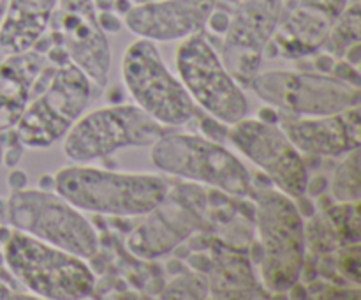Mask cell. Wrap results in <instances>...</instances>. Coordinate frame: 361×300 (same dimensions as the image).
Instances as JSON below:
<instances>
[{
	"mask_svg": "<svg viewBox=\"0 0 361 300\" xmlns=\"http://www.w3.org/2000/svg\"><path fill=\"white\" fill-rule=\"evenodd\" d=\"M4 9H6V2H4V0H0V20H2V16H4Z\"/></svg>",
	"mask_w": 361,
	"mask_h": 300,
	"instance_id": "30",
	"label": "cell"
},
{
	"mask_svg": "<svg viewBox=\"0 0 361 300\" xmlns=\"http://www.w3.org/2000/svg\"><path fill=\"white\" fill-rule=\"evenodd\" d=\"M300 152L314 157H342L360 147V106L319 116H296L279 124Z\"/></svg>",
	"mask_w": 361,
	"mask_h": 300,
	"instance_id": "16",
	"label": "cell"
},
{
	"mask_svg": "<svg viewBox=\"0 0 361 300\" xmlns=\"http://www.w3.org/2000/svg\"><path fill=\"white\" fill-rule=\"evenodd\" d=\"M6 205V221L13 229L69 251L83 260H92L99 253L101 240L94 224L55 189L23 187L11 191Z\"/></svg>",
	"mask_w": 361,
	"mask_h": 300,
	"instance_id": "6",
	"label": "cell"
},
{
	"mask_svg": "<svg viewBox=\"0 0 361 300\" xmlns=\"http://www.w3.org/2000/svg\"><path fill=\"white\" fill-rule=\"evenodd\" d=\"M90 95V78L71 60L46 62L35 78L27 108L14 126L20 143L46 148L59 141L83 115Z\"/></svg>",
	"mask_w": 361,
	"mask_h": 300,
	"instance_id": "2",
	"label": "cell"
},
{
	"mask_svg": "<svg viewBox=\"0 0 361 300\" xmlns=\"http://www.w3.org/2000/svg\"><path fill=\"white\" fill-rule=\"evenodd\" d=\"M6 214H7L6 200H2V198H0V221H6Z\"/></svg>",
	"mask_w": 361,
	"mask_h": 300,
	"instance_id": "29",
	"label": "cell"
},
{
	"mask_svg": "<svg viewBox=\"0 0 361 300\" xmlns=\"http://www.w3.org/2000/svg\"><path fill=\"white\" fill-rule=\"evenodd\" d=\"M208 284L203 281V277L197 275H182L176 281H173L168 288L164 289L162 296L164 299H201L208 295Z\"/></svg>",
	"mask_w": 361,
	"mask_h": 300,
	"instance_id": "23",
	"label": "cell"
},
{
	"mask_svg": "<svg viewBox=\"0 0 361 300\" xmlns=\"http://www.w3.org/2000/svg\"><path fill=\"white\" fill-rule=\"evenodd\" d=\"M122 78L134 102L162 126H185L200 116L197 104L168 69L154 41L140 37L127 46Z\"/></svg>",
	"mask_w": 361,
	"mask_h": 300,
	"instance_id": "8",
	"label": "cell"
},
{
	"mask_svg": "<svg viewBox=\"0 0 361 300\" xmlns=\"http://www.w3.org/2000/svg\"><path fill=\"white\" fill-rule=\"evenodd\" d=\"M257 119L264 120V122H279V113L277 109L271 106V108H263L259 113H257Z\"/></svg>",
	"mask_w": 361,
	"mask_h": 300,
	"instance_id": "27",
	"label": "cell"
},
{
	"mask_svg": "<svg viewBox=\"0 0 361 300\" xmlns=\"http://www.w3.org/2000/svg\"><path fill=\"white\" fill-rule=\"evenodd\" d=\"M180 81L210 116L233 126L249 113L243 87L229 74L204 30L182 39L175 55Z\"/></svg>",
	"mask_w": 361,
	"mask_h": 300,
	"instance_id": "9",
	"label": "cell"
},
{
	"mask_svg": "<svg viewBox=\"0 0 361 300\" xmlns=\"http://www.w3.org/2000/svg\"><path fill=\"white\" fill-rule=\"evenodd\" d=\"M217 0H145L123 14V25L154 42L182 41L204 30Z\"/></svg>",
	"mask_w": 361,
	"mask_h": 300,
	"instance_id": "15",
	"label": "cell"
},
{
	"mask_svg": "<svg viewBox=\"0 0 361 300\" xmlns=\"http://www.w3.org/2000/svg\"><path fill=\"white\" fill-rule=\"evenodd\" d=\"M97 20L106 34H116V32H120V28H122V20H120V18L116 16V13H113L111 9L97 13Z\"/></svg>",
	"mask_w": 361,
	"mask_h": 300,
	"instance_id": "25",
	"label": "cell"
},
{
	"mask_svg": "<svg viewBox=\"0 0 361 300\" xmlns=\"http://www.w3.org/2000/svg\"><path fill=\"white\" fill-rule=\"evenodd\" d=\"M46 62L44 53L35 49L11 53L0 62V133L14 129L21 119L35 78Z\"/></svg>",
	"mask_w": 361,
	"mask_h": 300,
	"instance_id": "17",
	"label": "cell"
},
{
	"mask_svg": "<svg viewBox=\"0 0 361 300\" xmlns=\"http://www.w3.org/2000/svg\"><path fill=\"white\" fill-rule=\"evenodd\" d=\"M180 201L175 194L169 193L159 207L150 212L147 221L134 229L127 239V247L140 258H157L169 253L201 229L203 214L207 207V196L201 187L182 186L180 187Z\"/></svg>",
	"mask_w": 361,
	"mask_h": 300,
	"instance_id": "14",
	"label": "cell"
},
{
	"mask_svg": "<svg viewBox=\"0 0 361 300\" xmlns=\"http://www.w3.org/2000/svg\"><path fill=\"white\" fill-rule=\"evenodd\" d=\"M360 201L355 203H337L328 208V221L344 244L360 242Z\"/></svg>",
	"mask_w": 361,
	"mask_h": 300,
	"instance_id": "22",
	"label": "cell"
},
{
	"mask_svg": "<svg viewBox=\"0 0 361 300\" xmlns=\"http://www.w3.org/2000/svg\"><path fill=\"white\" fill-rule=\"evenodd\" d=\"M226 136L249 161L263 169L279 191L291 198L305 196L309 184L305 159L279 124L243 116L228 127Z\"/></svg>",
	"mask_w": 361,
	"mask_h": 300,
	"instance_id": "11",
	"label": "cell"
},
{
	"mask_svg": "<svg viewBox=\"0 0 361 300\" xmlns=\"http://www.w3.org/2000/svg\"><path fill=\"white\" fill-rule=\"evenodd\" d=\"M254 200L261 279L268 292L288 293L305 268V221L295 198L282 191L257 189Z\"/></svg>",
	"mask_w": 361,
	"mask_h": 300,
	"instance_id": "3",
	"label": "cell"
},
{
	"mask_svg": "<svg viewBox=\"0 0 361 300\" xmlns=\"http://www.w3.org/2000/svg\"><path fill=\"white\" fill-rule=\"evenodd\" d=\"M13 289L9 288V286H6V284H2V282H0V299H11V296H13Z\"/></svg>",
	"mask_w": 361,
	"mask_h": 300,
	"instance_id": "28",
	"label": "cell"
},
{
	"mask_svg": "<svg viewBox=\"0 0 361 300\" xmlns=\"http://www.w3.org/2000/svg\"><path fill=\"white\" fill-rule=\"evenodd\" d=\"M7 186L11 187V191H18L27 187V173L21 172V169H13L7 176Z\"/></svg>",
	"mask_w": 361,
	"mask_h": 300,
	"instance_id": "26",
	"label": "cell"
},
{
	"mask_svg": "<svg viewBox=\"0 0 361 300\" xmlns=\"http://www.w3.org/2000/svg\"><path fill=\"white\" fill-rule=\"evenodd\" d=\"M162 173L208 186L235 198H254L257 187L252 173L221 141L192 133L166 131L150 152Z\"/></svg>",
	"mask_w": 361,
	"mask_h": 300,
	"instance_id": "4",
	"label": "cell"
},
{
	"mask_svg": "<svg viewBox=\"0 0 361 300\" xmlns=\"http://www.w3.org/2000/svg\"><path fill=\"white\" fill-rule=\"evenodd\" d=\"M166 126L137 104H109L80 116L66 133L63 154L73 162H92L120 148L152 147Z\"/></svg>",
	"mask_w": 361,
	"mask_h": 300,
	"instance_id": "7",
	"label": "cell"
},
{
	"mask_svg": "<svg viewBox=\"0 0 361 300\" xmlns=\"http://www.w3.org/2000/svg\"><path fill=\"white\" fill-rule=\"evenodd\" d=\"M59 0H7L0 20V49L6 55L30 49L44 32Z\"/></svg>",
	"mask_w": 361,
	"mask_h": 300,
	"instance_id": "18",
	"label": "cell"
},
{
	"mask_svg": "<svg viewBox=\"0 0 361 300\" xmlns=\"http://www.w3.org/2000/svg\"><path fill=\"white\" fill-rule=\"evenodd\" d=\"M48 28L51 44L60 46L92 83L106 87L111 48L108 35L99 25L94 0H59Z\"/></svg>",
	"mask_w": 361,
	"mask_h": 300,
	"instance_id": "13",
	"label": "cell"
},
{
	"mask_svg": "<svg viewBox=\"0 0 361 300\" xmlns=\"http://www.w3.org/2000/svg\"><path fill=\"white\" fill-rule=\"evenodd\" d=\"M257 97L286 115L319 116L360 106L361 90L330 73L264 71L249 85Z\"/></svg>",
	"mask_w": 361,
	"mask_h": 300,
	"instance_id": "10",
	"label": "cell"
},
{
	"mask_svg": "<svg viewBox=\"0 0 361 300\" xmlns=\"http://www.w3.org/2000/svg\"><path fill=\"white\" fill-rule=\"evenodd\" d=\"M360 0H353V4L349 2L341 16L331 25L330 34L323 44L328 55L334 59H344V55L353 46L360 44Z\"/></svg>",
	"mask_w": 361,
	"mask_h": 300,
	"instance_id": "20",
	"label": "cell"
},
{
	"mask_svg": "<svg viewBox=\"0 0 361 300\" xmlns=\"http://www.w3.org/2000/svg\"><path fill=\"white\" fill-rule=\"evenodd\" d=\"M53 189L81 212L140 217L166 200L169 184L155 173L113 172L76 162L53 175Z\"/></svg>",
	"mask_w": 361,
	"mask_h": 300,
	"instance_id": "1",
	"label": "cell"
},
{
	"mask_svg": "<svg viewBox=\"0 0 361 300\" xmlns=\"http://www.w3.org/2000/svg\"><path fill=\"white\" fill-rule=\"evenodd\" d=\"M4 263L32 295L48 300H81L94 295L95 274L87 260L13 229Z\"/></svg>",
	"mask_w": 361,
	"mask_h": 300,
	"instance_id": "5",
	"label": "cell"
},
{
	"mask_svg": "<svg viewBox=\"0 0 361 300\" xmlns=\"http://www.w3.org/2000/svg\"><path fill=\"white\" fill-rule=\"evenodd\" d=\"M341 164L335 168L331 180V198L337 203H355L361 196L360 147L342 155Z\"/></svg>",
	"mask_w": 361,
	"mask_h": 300,
	"instance_id": "21",
	"label": "cell"
},
{
	"mask_svg": "<svg viewBox=\"0 0 361 300\" xmlns=\"http://www.w3.org/2000/svg\"><path fill=\"white\" fill-rule=\"evenodd\" d=\"M338 268H341L342 274L345 275V279L353 281L355 284L360 282V247L358 244H348V247L342 249V253L338 254L337 260Z\"/></svg>",
	"mask_w": 361,
	"mask_h": 300,
	"instance_id": "24",
	"label": "cell"
},
{
	"mask_svg": "<svg viewBox=\"0 0 361 300\" xmlns=\"http://www.w3.org/2000/svg\"><path fill=\"white\" fill-rule=\"evenodd\" d=\"M215 299H256L261 296L259 284L245 258L236 254L219 256L212 265L210 286Z\"/></svg>",
	"mask_w": 361,
	"mask_h": 300,
	"instance_id": "19",
	"label": "cell"
},
{
	"mask_svg": "<svg viewBox=\"0 0 361 300\" xmlns=\"http://www.w3.org/2000/svg\"><path fill=\"white\" fill-rule=\"evenodd\" d=\"M284 0H242L222 34L221 60L242 87L259 73L263 55L284 14Z\"/></svg>",
	"mask_w": 361,
	"mask_h": 300,
	"instance_id": "12",
	"label": "cell"
}]
</instances>
